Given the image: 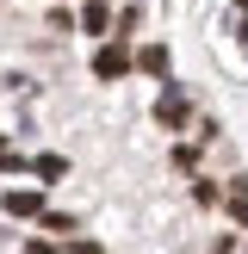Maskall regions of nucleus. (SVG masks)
<instances>
[{
    "label": "nucleus",
    "mask_w": 248,
    "mask_h": 254,
    "mask_svg": "<svg viewBox=\"0 0 248 254\" xmlns=\"http://www.w3.org/2000/svg\"><path fill=\"white\" fill-rule=\"evenodd\" d=\"M124 68H130V50H124V44H99V56H93V74H99V81H118Z\"/></svg>",
    "instance_id": "1"
},
{
    "label": "nucleus",
    "mask_w": 248,
    "mask_h": 254,
    "mask_svg": "<svg viewBox=\"0 0 248 254\" xmlns=\"http://www.w3.org/2000/svg\"><path fill=\"white\" fill-rule=\"evenodd\" d=\"M155 118L168 124V130H180V124H186V99H180V93H161V106H155Z\"/></svg>",
    "instance_id": "2"
},
{
    "label": "nucleus",
    "mask_w": 248,
    "mask_h": 254,
    "mask_svg": "<svg viewBox=\"0 0 248 254\" xmlns=\"http://www.w3.org/2000/svg\"><path fill=\"white\" fill-rule=\"evenodd\" d=\"M6 211L12 217H44V198L37 192H6Z\"/></svg>",
    "instance_id": "3"
},
{
    "label": "nucleus",
    "mask_w": 248,
    "mask_h": 254,
    "mask_svg": "<svg viewBox=\"0 0 248 254\" xmlns=\"http://www.w3.org/2000/svg\"><path fill=\"white\" fill-rule=\"evenodd\" d=\"M136 68H143V74H168V50H161V44L136 50Z\"/></svg>",
    "instance_id": "4"
},
{
    "label": "nucleus",
    "mask_w": 248,
    "mask_h": 254,
    "mask_svg": "<svg viewBox=\"0 0 248 254\" xmlns=\"http://www.w3.org/2000/svg\"><path fill=\"white\" fill-rule=\"evenodd\" d=\"M81 25H87V31H106V25H112V12H106V6H99V0H93V6L81 12Z\"/></svg>",
    "instance_id": "5"
},
{
    "label": "nucleus",
    "mask_w": 248,
    "mask_h": 254,
    "mask_svg": "<svg viewBox=\"0 0 248 254\" xmlns=\"http://www.w3.org/2000/svg\"><path fill=\"white\" fill-rule=\"evenodd\" d=\"M230 217L248 223V186H236V192H230Z\"/></svg>",
    "instance_id": "6"
},
{
    "label": "nucleus",
    "mask_w": 248,
    "mask_h": 254,
    "mask_svg": "<svg viewBox=\"0 0 248 254\" xmlns=\"http://www.w3.org/2000/svg\"><path fill=\"white\" fill-rule=\"evenodd\" d=\"M31 168H37V174H44V180H56V174H62V155H37V161H31Z\"/></svg>",
    "instance_id": "7"
},
{
    "label": "nucleus",
    "mask_w": 248,
    "mask_h": 254,
    "mask_svg": "<svg viewBox=\"0 0 248 254\" xmlns=\"http://www.w3.org/2000/svg\"><path fill=\"white\" fill-rule=\"evenodd\" d=\"M242 37H248V19H242Z\"/></svg>",
    "instance_id": "8"
},
{
    "label": "nucleus",
    "mask_w": 248,
    "mask_h": 254,
    "mask_svg": "<svg viewBox=\"0 0 248 254\" xmlns=\"http://www.w3.org/2000/svg\"><path fill=\"white\" fill-rule=\"evenodd\" d=\"M0 149H6V136H0Z\"/></svg>",
    "instance_id": "9"
},
{
    "label": "nucleus",
    "mask_w": 248,
    "mask_h": 254,
    "mask_svg": "<svg viewBox=\"0 0 248 254\" xmlns=\"http://www.w3.org/2000/svg\"><path fill=\"white\" fill-rule=\"evenodd\" d=\"M242 6H248V0H242Z\"/></svg>",
    "instance_id": "10"
}]
</instances>
